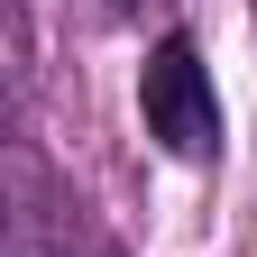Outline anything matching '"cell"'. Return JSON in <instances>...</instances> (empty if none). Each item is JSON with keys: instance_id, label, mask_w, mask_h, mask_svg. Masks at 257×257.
Returning a JSON list of instances; mask_svg holds the SVG:
<instances>
[{"instance_id": "obj_2", "label": "cell", "mask_w": 257, "mask_h": 257, "mask_svg": "<svg viewBox=\"0 0 257 257\" xmlns=\"http://www.w3.org/2000/svg\"><path fill=\"white\" fill-rule=\"evenodd\" d=\"M110 10H119V19H147V10H166V0H110Z\"/></svg>"}, {"instance_id": "obj_1", "label": "cell", "mask_w": 257, "mask_h": 257, "mask_svg": "<svg viewBox=\"0 0 257 257\" xmlns=\"http://www.w3.org/2000/svg\"><path fill=\"white\" fill-rule=\"evenodd\" d=\"M138 119H147V138L166 147V156H184V166L220 156V92H211L202 46H193L184 28L156 37V55H147V74H138Z\"/></svg>"}, {"instance_id": "obj_3", "label": "cell", "mask_w": 257, "mask_h": 257, "mask_svg": "<svg viewBox=\"0 0 257 257\" xmlns=\"http://www.w3.org/2000/svg\"><path fill=\"white\" fill-rule=\"evenodd\" d=\"M83 257H110V248H83Z\"/></svg>"}]
</instances>
